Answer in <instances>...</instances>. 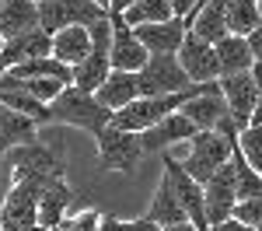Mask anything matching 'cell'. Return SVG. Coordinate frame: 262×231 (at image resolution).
<instances>
[{
  "label": "cell",
  "mask_w": 262,
  "mask_h": 231,
  "mask_svg": "<svg viewBox=\"0 0 262 231\" xmlns=\"http://www.w3.org/2000/svg\"><path fill=\"white\" fill-rule=\"evenodd\" d=\"M91 53V39H88V28H63L56 35H49V56L63 67H77Z\"/></svg>",
  "instance_id": "cell-22"
},
{
  "label": "cell",
  "mask_w": 262,
  "mask_h": 231,
  "mask_svg": "<svg viewBox=\"0 0 262 231\" xmlns=\"http://www.w3.org/2000/svg\"><path fill=\"white\" fill-rule=\"evenodd\" d=\"M206 231H213V228H206Z\"/></svg>",
  "instance_id": "cell-43"
},
{
  "label": "cell",
  "mask_w": 262,
  "mask_h": 231,
  "mask_svg": "<svg viewBox=\"0 0 262 231\" xmlns=\"http://www.w3.org/2000/svg\"><path fill=\"white\" fill-rule=\"evenodd\" d=\"M133 98H137V77L133 74H122V70H108V77L95 91V102L105 112H119L122 105H129Z\"/></svg>",
  "instance_id": "cell-23"
},
{
  "label": "cell",
  "mask_w": 262,
  "mask_h": 231,
  "mask_svg": "<svg viewBox=\"0 0 262 231\" xmlns=\"http://www.w3.org/2000/svg\"><path fill=\"white\" fill-rule=\"evenodd\" d=\"M95 140H98V165L105 172H119V175H133L137 172V165H140V158H143L137 133L105 126Z\"/></svg>",
  "instance_id": "cell-6"
},
{
  "label": "cell",
  "mask_w": 262,
  "mask_h": 231,
  "mask_svg": "<svg viewBox=\"0 0 262 231\" xmlns=\"http://www.w3.org/2000/svg\"><path fill=\"white\" fill-rule=\"evenodd\" d=\"M35 140H39V123L0 105V154H7L14 147H25V144H35Z\"/></svg>",
  "instance_id": "cell-21"
},
{
  "label": "cell",
  "mask_w": 262,
  "mask_h": 231,
  "mask_svg": "<svg viewBox=\"0 0 262 231\" xmlns=\"http://www.w3.org/2000/svg\"><path fill=\"white\" fill-rule=\"evenodd\" d=\"M175 60H179L182 74L189 77V84H210L217 81V56H213V46H206L203 39H196L192 32H185L175 49Z\"/></svg>",
  "instance_id": "cell-9"
},
{
  "label": "cell",
  "mask_w": 262,
  "mask_h": 231,
  "mask_svg": "<svg viewBox=\"0 0 262 231\" xmlns=\"http://www.w3.org/2000/svg\"><path fill=\"white\" fill-rule=\"evenodd\" d=\"M164 179H168V186H171V193H175V200H179L185 221H189L196 231L210 228L206 217H203V186H196V182L182 172L179 161H171V158H164Z\"/></svg>",
  "instance_id": "cell-10"
},
{
  "label": "cell",
  "mask_w": 262,
  "mask_h": 231,
  "mask_svg": "<svg viewBox=\"0 0 262 231\" xmlns=\"http://www.w3.org/2000/svg\"><path fill=\"white\" fill-rule=\"evenodd\" d=\"M182 35H185L182 18H168V21H158V25H137V28H133V39L147 49V56L175 53L179 42H182Z\"/></svg>",
  "instance_id": "cell-15"
},
{
  "label": "cell",
  "mask_w": 262,
  "mask_h": 231,
  "mask_svg": "<svg viewBox=\"0 0 262 231\" xmlns=\"http://www.w3.org/2000/svg\"><path fill=\"white\" fill-rule=\"evenodd\" d=\"M74 189L67 186V179H56V182H49V186L39 193V207H35V224H42V228L56 231V224H60L63 217H67V210L74 207Z\"/></svg>",
  "instance_id": "cell-17"
},
{
  "label": "cell",
  "mask_w": 262,
  "mask_h": 231,
  "mask_svg": "<svg viewBox=\"0 0 262 231\" xmlns=\"http://www.w3.org/2000/svg\"><path fill=\"white\" fill-rule=\"evenodd\" d=\"M0 46H4V39H0Z\"/></svg>",
  "instance_id": "cell-42"
},
{
  "label": "cell",
  "mask_w": 262,
  "mask_h": 231,
  "mask_svg": "<svg viewBox=\"0 0 262 231\" xmlns=\"http://www.w3.org/2000/svg\"><path fill=\"white\" fill-rule=\"evenodd\" d=\"M213 231H259V228H245V224H238L234 217H227V221H221V224H213Z\"/></svg>",
  "instance_id": "cell-36"
},
{
  "label": "cell",
  "mask_w": 262,
  "mask_h": 231,
  "mask_svg": "<svg viewBox=\"0 0 262 231\" xmlns=\"http://www.w3.org/2000/svg\"><path fill=\"white\" fill-rule=\"evenodd\" d=\"M137 77V98H161V95H175L189 88V77L182 74L175 53H161V56H147Z\"/></svg>",
  "instance_id": "cell-5"
},
{
  "label": "cell",
  "mask_w": 262,
  "mask_h": 231,
  "mask_svg": "<svg viewBox=\"0 0 262 231\" xmlns=\"http://www.w3.org/2000/svg\"><path fill=\"white\" fill-rule=\"evenodd\" d=\"M231 151H234V144H227L221 133H213V130H200L192 140H189V154L182 158L179 165L182 172L196 182V186H203L217 168L231 158Z\"/></svg>",
  "instance_id": "cell-3"
},
{
  "label": "cell",
  "mask_w": 262,
  "mask_h": 231,
  "mask_svg": "<svg viewBox=\"0 0 262 231\" xmlns=\"http://www.w3.org/2000/svg\"><path fill=\"white\" fill-rule=\"evenodd\" d=\"M39 4V28L46 35H56L63 28H88L95 21H105L108 11H101L91 0H35Z\"/></svg>",
  "instance_id": "cell-4"
},
{
  "label": "cell",
  "mask_w": 262,
  "mask_h": 231,
  "mask_svg": "<svg viewBox=\"0 0 262 231\" xmlns=\"http://www.w3.org/2000/svg\"><path fill=\"white\" fill-rule=\"evenodd\" d=\"M98 231H161L158 224H150L147 217H137V221H119L116 214H101Z\"/></svg>",
  "instance_id": "cell-33"
},
{
  "label": "cell",
  "mask_w": 262,
  "mask_h": 231,
  "mask_svg": "<svg viewBox=\"0 0 262 231\" xmlns=\"http://www.w3.org/2000/svg\"><path fill=\"white\" fill-rule=\"evenodd\" d=\"M168 7H171L175 18H189V14L200 7V0H168Z\"/></svg>",
  "instance_id": "cell-34"
},
{
  "label": "cell",
  "mask_w": 262,
  "mask_h": 231,
  "mask_svg": "<svg viewBox=\"0 0 262 231\" xmlns=\"http://www.w3.org/2000/svg\"><path fill=\"white\" fill-rule=\"evenodd\" d=\"M4 158L11 165V182H25V186H32L35 193H42L49 182H56V179L67 175L63 154H56L53 147L39 144V140L35 144H25V147H14Z\"/></svg>",
  "instance_id": "cell-1"
},
{
  "label": "cell",
  "mask_w": 262,
  "mask_h": 231,
  "mask_svg": "<svg viewBox=\"0 0 262 231\" xmlns=\"http://www.w3.org/2000/svg\"><path fill=\"white\" fill-rule=\"evenodd\" d=\"M108 119H112V112H105V109L95 102V95L77 91V88H70V84L49 102V123L77 126L84 133H91V137H98L101 130L108 126Z\"/></svg>",
  "instance_id": "cell-2"
},
{
  "label": "cell",
  "mask_w": 262,
  "mask_h": 231,
  "mask_svg": "<svg viewBox=\"0 0 262 231\" xmlns=\"http://www.w3.org/2000/svg\"><path fill=\"white\" fill-rule=\"evenodd\" d=\"M0 105L11 109V112L28 116V119H35V123H49V105L35 102V98L25 91V84H21L18 77H11L7 70L0 74Z\"/></svg>",
  "instance_id": "cell-20"
},
{
  "label": "cell",
  "mask_w": 262,
  "mask_h": 231,
  "mask_svg": "<svg viewBox=\"0 0 262 231\" xmlns=\"http://www.w3.org/2000/svg\"><path fill=\"white\" fill-rule=\"evenodd\" d=\"M231 165H234V203L238 200H262V172L245 161L238 147L231 151Z\"/></svg>",
  "instance_id": "cell-28"
},
{
  "label": "cell",
  "mask_w": 262,
  "mask_h": 231,
  "mask_svg": "<svg viewBox=\"0 0 262 231\" xmlns=\"http://www.w3.org/2000/svg\"><path fill=\"white\" fill-rule=\"evenodd\" d=\"M179 112L196 126V133H200V130H213V126L227 116V105H224V95H221V88H217V81L203 84L200 95H192L189 102H182Z\"/></svg>",
  "instance_id": "cell-13"
},
{
  "label": "cell",
  "mask_w": 262,
  "mask_h": 231,
  "mask_svg": "<svg viewBox=\"0 0 262 231\" xmlns=\"http://www.w3.org/2000/svg\"><path fill=\"white\" fill-rule=\"evenodd\" d=\"M91 4H98L101 11H108V0H91Z\"/></svg>",
  "instance_id": "cell-40"
},
{
  "label": "cell",
  "mask_w": 262,
  "mask_h": 231,
  "mask_svg": "<svg viewBox=\"0 0 262 231\" xmlns=\"http://www.w3.org/2000/svg\"><path fill=\"white\" fill-rule=\"evenodd\" d=\"M175 18L168 0H133L126 11L119 14V21L126 28H137V25H158V21H168Z\"/></svg>",
  "instance_id": "cell-27"
},
{
  "label": "cell",
  "mask_w": 262,
  "mask_h": 231,
  "mask_svg": "<svg viewBox=\"0 0 262 231\" xmlns=\"http://www.w3.org/2000/svg\"><path fill=\"white\" fill-rule=\"evenodd\" d=\"M234 147H238V154L255 172H262V130H259V123L245 126L242 133H238V140H234Z\"/></svg>",
  "instance_id": "cell-29"
},
{
  "label": "cell",
  "mask_w": 262,
  "mask_h": 231,
  "mask_svg": "<svg viewBox=\"0 0 262 231\" xmlns=\"http://www.w3.org/2000/svg\"><path fill=\"white\" fill-rule=\"evenodd\" d=\"M213 56H217V81L221 77H234V74H248L255 67V56L248 49V42L238 35H224L213 42Z\"/></svg>",
  "instance_id": "cell-19"
},
{
  "label": "cell",
  "mask_w": 262,
  "mask_h": 231,
  "mask_svg": "<svg viewBox=\"0 0 262 231\" xmlns=\"http://www.w3.org/2000/svg\"><path fill=\"white\" fill-rule=\"evenodd\" d=\"M21 231H49V228H42V224H28V228H21Z\"/></svg>",
  "instance_id": "cell-39"
},
{
  "label": "cell",
  "mask_w": 262,
  "mask_h": 231,
  "mask_svg": "<svg viewBox=\"0 0 262 231\" xmlns=\"http://www.w3.org/2000/svg\"><path fill=\"white\" fill-rule=\"evenodd\" d=\"M39 28V4L35 0H0V39H18Z\"/></svg>",
  "instance_id": "cell-18"
},
{
  "label": "cell",
  "mask_w": 262,
  "mask_h": 231,
  "mask_svg": "<svg viewBox=\"0 0 262 231\" xmlns=\"http://www.w3.org/2000/svg\"><path fill=\"white\" fill-rule=\"evenodd\" d=\"M231 207H234V165L231 158L224 161L206 182H203V217L206 224H221L231 217Z\"/></svg>",
  "instance_id": "cell-8"
},
{
  "label": "cell",
  "mask_w": 262,
  "mask_h": 231,
  "mask_svg": "<svg viewBox=\"0 0 262 231\" xmlns=\"http://www.w3.org/2000/svg\"><path fill=\"white\" fill-rule=\"evenodd\" d=\"M150 224H158V228H168V224H182L185 221V214H182L179 200H175V193L168 186V179L161 175V182L154 189V196H150V203H147V214H143Z\"/></svg>",
  "instance_id": "cell-25"
},
{
  "label": "cell",
  "mask_w": 262,
  "mask_h": 231,
  "mask_svg": "<svg viewBox=\"0 0 262 231\" xmlns=\"http://www.w3.org/2000/svg\"><path fill=\"white\" fill-rule=\"evenodd\" d=\"M129 4H133V0H108V14H122Z\"/></svg>",
  "instance_id": "cell-37"
},
{
  "label": "cell",
  "mask_w": 262,
  "mask_h": 231,
  "mask_svg": "<svg viewBox=\"0 0 262 231\" xmlns=\"http://www.w3.org/2000/svg\"><path fill=\"white\" fill-rule=\"evenodd\" d=\"M112 25V42H108V67L122 70V74H137L143 63H147V49L133 39V28H126L119 21V14H108Z\"/></svg>",
  "instance_id": "cell-12"
},
{
  "label": "cell",
  "mask_w": 262,
  "mask_h": 231,
  "mask_svg": "<svg viewBox=\"0 0 262 231\" xmlns=\"http://www.w3.org/2000/svg\"><path fill=\"white\" fill-rule=\"evenodd\" d=\"M185 25V32H192L196 39H203L206 46H213V42H221L227 35V21H224V0H203L200 7L189 14V18H182Z\"/></svg>",
  "instance_id": "cell-16"
},
{
  "label": "cell",
  "mask_w": 262,
  "mask_h": 231,
  "mask_svg": "<svg viewBox=\"0 0 262 231\" xmlns=\"http://www.w3.org/2000/svg\"><path fill=\"white\" fill-rule=\"evenodd\" d=\"M108 70H112V67H108V56H105V53H88L77 67H70V88L95 95L98 84L108 77Z\"/></svg>",
  "instance_id": "cell-26"
},
{
  "label": "cell",
  "mask_w": 262,
  "mask_h": 231,
  "mask_svg": "<svg viewBox=\"0 0 262 231\" xmlns=\"http://www.w3.org/2000/svg\"><path fill=\"white\" fill-rule=\"evenodd\" d=\"M161 231H196L189 221H182V224H168V228H161Z\"/></svg>",
  "instance_id": "cell-38"
},
{
  "label": "cell",
  "mask_w": 262,
  "mask_h": 231,
  "mask_svg": "<svg viewBox=\"0 0 262 231\" xmlns=\"http://www.w3.org/2000/svg\"><path fill=\"white\" fill-rule=\"evenodd\" d=\"M101 214H105L101 207H70V214L56 224V231H98Z\"/></svg>",
  "instance_id": "cell-30"
},
{
  "label": "cell",
  "mask_w": 262,
  "mask_h": 231,
  "mask_svg": "<svg viewBox=\"0 0 262 231\" xmlns=\"http://www.w3.org/2000/svg\"><path fill=\"white\" fill-rule=\"evenodd\" d=\"M7 189H11V165H7V158L0 154V203H4Z\"/></svg>",
  "instance_id": "cell-35"
},
{
  "label": "cell",
  "mask_w": 262,
  "mask_h": 231,
  "mask_svg": "<svg viewBox=\"0 0 262 231\" xmlns=\"http://www.w3.org/2000/svg\"><path fill=\"white\" fill-rule=\"evenodd\" d=\"M137 137H140V151H143V154H158V151L164 154L168 147L192 140V137H196V126L189 123L182 112H171V116H164L161 123H154V126H147V130H140Z\"/></svg>",
  "instance_id": "cell-11"
},
{
  "label": "cell",
  "mask_w": 262,
  "mask_h": 231,
  "mask_svg": "<svg viewBox=\"0 0 262 231\" xmlns=\"http://www.w3.org/2000/svg\"><path fill=\"white\" fill-rule=\"evenodd\" d=\"M0 74H4V67H0Z\"/></svg>",
  "instance_id": "cell-41"
},
{
  "label": "cell",
  "mask_w": 262,
  "mask_h": 231,
  "mask_svg": "<svg viewBox=\"0 0 262 231\" xmlns=\"http://www.w3.org/2000/svg\"><path fill=\"white\" fill-rule=\"evenodd\" d=\"M224 21H227V35H252L255 28H262L259 0H224Z\"/></svg>",
  "instance_id": "cell-24"
},
{
  "label": "cell",
  "mask_w": 262,
  "mask_h": 231,
  "mask_svg": "<svg viewBox=\"0 0 262 231\" xmlns=\"http://www.w3.org/2000/svg\"><path fill=\"white\" fill-rule=\"evenodd\" d=\"M35 207H39V193L25 182H11L4 203H0V228L21 231L28 224H35Z\"/></svg>",
  "instance_id": "cell-14"
},
{
  "label": "cell",
  "mask_w": 262,
  "mask_h": 231,
  "mask_svg": "<svg viewBox=\"0 0 262 231\" xmlns=\"http://www.w3.org/2000/svg\"><path fill=\"white\" fill-rule=\"evenodd\" d=\"M231 217L245 228H259L262 224V200H238L231 207Z\"/></svg>",
  "instance_id": "cell-32"
},
{
  "label": "cell",
  "mask_w": 262,
  "mask_h": 231,
  "mask_svg": "<svg viewBox=\"0 0 262 231\" xmlns=\"http://www.w3.org/2000/svg\"><path fill=\"white\" fill-rule=\"evenodd\" d=\"M217 88H221L227 116H231V123L238 126V133L245 126L255 123V112H259V77L252 70L248 74H234V77H221Z\"/></svg>",
  "instance_id": "cell-7"
},
{
  "label": "cell",
  "mask_w": 262,
  "mask_h": 231,
  "mask_svg": "<svg viewBox=\"0 0 262 231\" xmlns=\"http://www.w3.org/2000/svg\"><path fill=\"white\" fill-rule=\"evenodd\" d=\"M14 77V74H11ZM21 84H25V91L35 98V102H42V105H49L56 95H60L67 84H60V81H53V77H18Z\"/></svg>",
  "instance_id": "cell-31"
}]
</instances>
